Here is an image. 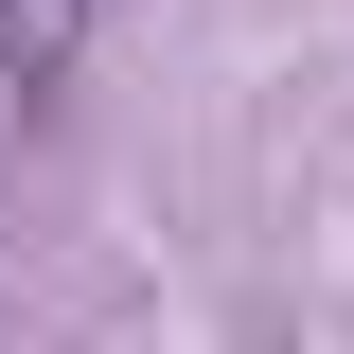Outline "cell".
Listing matches in <instances>:
<instances>
[{
  "instance_id": "1",
  "label": "cell",
  "mask_w": 354,
  "mask_h": 354,
  "mask_svg": "<svg viewBox=\"0 0 354 354\" xmlns=\"http://www.w3.org/2000/svg\"><path fill=\"white\" fill-rule=\"evenodd\" d=\"M88 36H106V0H0V71H18V88H53Z\"/></svg>"
}]
</instances>
